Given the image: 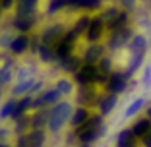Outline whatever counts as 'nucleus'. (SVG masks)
<instances>
[{
    "label": "nucleus",
    "mask_w": 151,
    "mask_h": 147,
    "mask_svg": "<svg viewBox=\"0 0 151 147\" xmlns=\"http://www.w3.org/2000/svg\"><path fill=\"white\" fill-rule=\"evenodd\" d=\"M105 132H107V128H105V126H87V128H78L76 130V136H80V143H87V145H91V143L95 141V139H99L101 138L103 134H105Z\"/></svg>",
    "instance_id": "nucleus-1"
},
{
    "label": "nucleus",
    "mask_w": 151,
    "mask_h": 147,
    "mask_svg": "<svg viewBox=\"0 0 151 147\" xmlns=\"http://www.w3.org/2000/svg\"><path fill=\"white\" fill-rule=\"evenodd\" d=\"M107 89L111 91V93H114V95L126 91V77L122 76V72H116L114 76L111 77V83L107 85Z\"/></svg>",
    "instance_id": "nucleus-2"
},
{
    "label": "nucleus",
    "mask_w": 151,
    "mask_h": 147,
    "mask_svg": "<svg viewBox=\"0 0 151 147\" xmlns=\"http://www.w3.org/2000/svg\"><path fill=\"white\" fill-rule=\"evenodd\" d=\"M149 128H151V120L147 118V116H143V118H139V120L136 122L132 128H130V132H132V136H134L136 139H142Z\"/></svg>",
    "instance_id": "nucleus-3"
},
{
    "label": "nucleus",
    "mask_w": 151,
    "mask_h": 147,
    "mask_svg": "<svg viewBox=\"0 0 151 147\" xmlns=\"http://www.w3.org/2000/svg\"><path fill=\"white\" fill-rule=\"evenodd\" d=\"M114 105H116V95L114 93H109L107 97L99 99V114H101V116H107L109 112L114 108Z\"/></svg>",
    "instance_id": "nucleus-4"
},
{
    "label": "nucleus",
    "mask_w": 151,
    "mask_h": 147,
    "mask_svg": "<svg viewBox=\"0 0 151 147\" xmlns=\"http://www.w3.org/2000/svg\"><path fill=\"white\" fill-rule=\"evenodd\" d=\"M136 141H138V139L132 136L130 128L122 130V132L116 136V147H136Z\"/></svg>",
    "instance_id": "nucleus-5"
},
{
    "label": "nucleus",
    "mask_w": 151,
    "mask_h": 147,
    "mask_svg": "<svg viewBox=\"0 0 151 147\" xmlns=\"http://www.w3.org/2000/svg\"><path fill=\"white\" fill-rule=\"evenodd\" d=\"M89 116H91V114H89V110H87L85 107H81V108H78V110H76V114L72 116L70 122H72V126H76V128H78L80 124H83V122L87 120Z\"/></svg>",
    "instance_id": "nucleus-6"
},
{
    "label": "nucleus",
    "mask_w": 151,
    "mask_h": 147,
    "mask_svg": "<svg viewBox=\"0 0 151 147\" xmlns=\"http://www.w3.org/2000/svg\"><path fill=\"white\" fill-rule=\"evenodd\" d=\"M143 103H145V101H143V99H136V101H134L132 105H130V107L126 108L124 116H126V118H130V116H136V114H138L139 110H142V107H143Z\"/></svg>",
    "instance_id": "nucleus-7"
},
{
    "label": "nucleus",
    "mask_w": 151,
    "mask_h": 147,
    "mask_svg": "<svg viewBox=\"0 0 151 147\" xmlns=\"http://www.w3.org/2000/svg\"><path fill=\"white\" fill-rule=\"evenodd\" d=\"M95 81V68H83L80 72V76H78V81L80 83H87V81Z\"/></svg>",
    "instance_id": "nucleus-8"
},
{
    "label": "nucleus",
    "mask_w": 151,
    "mask_h": 147,
    "mask_svg": "<svg viewBox=\"0 0 151 147\" xmlns=\"http://www.w3.org/2000/svg\"><path fill=\"white\" fill-rule=\"evenodd\" d=\"M139 141H142V145H143V147H151V128L145 132V136H143Z\"/></svg>",
    "instance_id": "nucleus-9"
},
{
    "label": "nucleus",
    "mask_w": 151,
    "mask_h": 147,
    "mask_svg": "<svg viewBox=\"0 0 151 147\" xmlns=\"http://www.w3.org/2000/svg\"><path fill=\"white\" fill-rule=\"evenodd\" d=\"M145 116H147V118H149V120H151V107H149V108H147V112H145Z\"/></svg>",
    "instance_id": "nucleus-10"
},
{
    "label": "nucleus",
    "mask_w": 151,
    "mask_h": 147,
    "mask_svg": "<svg viewBox=\"0 0 151 147\" xmlns=\"http://www.w3.org/2000/svg\"><path fill=\"white\" fill-rule=\"evenodd\" d=\"M81 147H89V145H87V143H81Z\"/></svg>",
    "instance_id": "nucleus-11"
}]
</instances>
